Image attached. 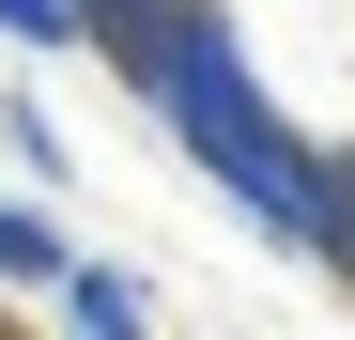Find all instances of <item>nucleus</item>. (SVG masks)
<instances>
[{
	"mask_svg": "<svg viewBox=\"0 0 355 340\" xmlns=\"http://www.w3.org/2000/svg\"><path fill=\"white\" fill-rule=\"evenodd\" d=\"M0 170H16V186H46V201L78 186V139H62V108H46L31 78H0Z\"/></svg>",
	"mask_w": 355,
	"mask_h": 340,
	"instance_id": "nucleus-3",
	"label": "nucleus"
},
{
	"mask_svg": "<svg viewBox=\"0 0 355 340\" xmlns=\"http://www.w3.org/2000/svg\"><path fill=\"white\" fill-rule=\"evenodd\" d=\"M170 294H155V263H124V248H78L62 278H46V325H78V340H139Z\"/></svg>",
	"mask_w": 355,
	"mask_h": 340,
	"instance_id": "nucleus-2",
	"label": "nucleus"
},
{
	"mask_svg": "<svg viewBox=\"0 0 355 340\" xmlns=\"http://www.w3.org/2000/svg\"><path fill=\"white\" fill-rule=\"evenodd\" d=\"M93 62L155 108V139L186 155L278 263L309 248V155H324V124H293V108H278V78H263V46H248L232 0H155V16H124Z\"/></svg>",
	"mask_w": 355,
	"mask_h": 340,
	"instance_id": "nucleus-1",
	"label": "nucleus"
},
{
	"mask_svg": "<svg viewBox=\"0 0 355 340\" xmlns=\"http://www.w3.org/2000/svg\"><path fill=\"white\" fill-rule=\"evenodd\" d=\"M0 62H93V0H0Z\"/></svg>",
	"mask_w": 355,
	"mask_h": 340,
	"instance_id": "nucleus-5",
	"label": "nucleus"
},
{
	"mask_svg": "<svg viewBox=\"0 0 355 340\" xmlns=\"http://www.w3.org/2000/svg\"><path fill=\"white\" fill-rule=\"evenodd\" d=\"M0 309H16V294H0Z\"/></svg>",
	"mask_w": 355,
	"mask_h": 340,
	"instance_id": "nucleus-6",
	"label": "nucleus"
},
{
	"mask_svg": "<svg viewBox=\"0 0 355 340\" xmlns=\"http://www.w3.org/2000/svg\"><path fill=\"white\" fill-rule=\"evenodd\" d=\"M62 263H78V232H62V201H46V186H0V294H46Z\"/></svg>",
	"mask_w": 355,
	"mask_h": 340,
	"instance_id": "nucleus-4",
	"label": "nucleus"
}]
</instances>
